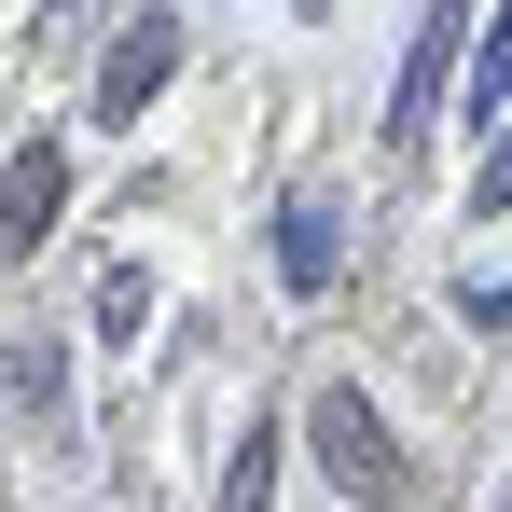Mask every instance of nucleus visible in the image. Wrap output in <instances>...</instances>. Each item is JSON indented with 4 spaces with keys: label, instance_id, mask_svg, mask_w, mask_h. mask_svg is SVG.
Returning <instances> with one entry per match:
<instances>
[{
    "label": "nucleus",
    "instance_id": "obj_1",
    "mask_svg": "<svg viewBox=\"0 0 512 512\" xmlns=\"http://www.w3.org/2000/svg\"><path fill=\"white\" fill-rule=\"evenodd\" d=\"M305 443H319V471H333L360 512H388L402 485H416V471H402V443L374 429V402H360V388H319V402H305Z\"/></svg>",
    "mask_w": 512,
    "mask_h": 512
},
{
    "label": "nucleus",
    "instance_id": "obj_2",
    "mask_svg": "<svg viewBox=\"0 0 512 512\" xmlns=\"http://www.w3.org/2000/svg\"><path fill=\"white\" fill-rule=\"evenodd\" d=\"M180 70V14H125V42L97 56V111L125 125V111H153V84Z\"/></svg>",
    "mask_w": 512,
    "mask_h": 512
},
{
    "label": "nucleus",
    "instance_id": "obj_3",
    "mask_svg": "<svg viewBox=\"0 0 512 512\" xmlns=\"http://www.w3.org/2000/svg\"><path fill=\"white\" fill-rule=\"evenodd\" d=\"M457 56H471V14L443 0V14H429V28H416V56H402V97H388V139H416L429 111L457 97Z\"/></svg>",
    "mask_w": 512,
    "mask_h": 512
},
{
    "label": "nucleus",
    "instance_id": "obj_4",
    "mask_svg": "<svg viewBox=\"0 0 512 512\" xmlns=\"http://www.w3.org/2000/svg\"><path fill=\"white\" fill-rule=\"evenodd\" d=\"M333 263H346V208H333V194H291V222H277V277L319 291Z\"/></svg>",
    "mask_w": 512,
    "mask_h": 512
},
{
    "label": "nucleus",
    "instance_id": "obj_5",
    "mask_svg": "<svg viewBox=\"0 0 512 512\" xmlns=\"http://www.w3.org/2000/svg\"><path fill=\"white\" fill-rule=\"evenodd\" d=\"M56 180H70L56 139H28V153H14V208H0V236H14V250H42V236H56Z\"/></svg>",
    "mask_w": 512,
    "mask_h": 512
},
{
    "label": "nucleus",
    "instance_id": "obj_6",
    "mask_svg": "<svg viewBox=\"0 0 512 512\" xmlns=\"http://www.w3.org/2000/svg\"><path fill=\"white\" fill-rule=\"evenodd\" d=\"M14 416H28V443H70V388H56V333H14Z\"/></svg>",
    "mask_w": 512,
    "mask_h": 512
},
{
    "label": "nucleus",
    "instance_id": "obj_7",
    "mask_svg": "<svg viewBox=\"0 0 512 512\" xmlns=\"http://www.w3.org/2000/svg\"><path fill=\"white\" fill-rule=\"evenodd\" d=\"M263 499H277V429H250L236 471H222V512H263Z\"/></svg>",
    "mask_w": 512,
    "mask_h": 512
},
{
    "label": "nucleus",
    "instance_id": "obj_8",
    "mask_svg": "<svg viewBox=\"0 0 512 512\" xmlns=\"http://www.w3.org/2000/svg\"><path fill=\"white\" fill-rule=\"evenodd\" d=\"M457 111H512V14L471 42V97H457Z\"/></svg>",
    "mask_w": 512,
    "mask_h": 512
},
{
    "label": "nucleus",
    "instance_id": "obj_9",
    "mask_svg": "<svg viewBox=\"0 0 512 512\" xmlns=\"http://www.w3.org/2000/svg\"><path fill=\"white\" fill-rule=\"evenodd\" d=\"M471 208H512V139L485 153V180H471Z\"/></svg>",
    "mask_w": 512,
    "mask_h": 512
}]
</instances>
